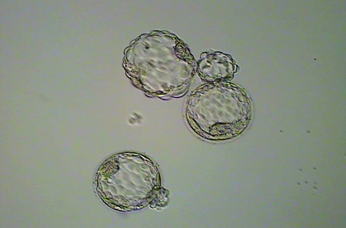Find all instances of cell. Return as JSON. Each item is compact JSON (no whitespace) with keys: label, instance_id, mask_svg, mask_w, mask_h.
Masks as SVG:
<instances>
[{"label":"cell","instance_id":"6da1fadb","mask_svg":"<svg viewBox=\"0 0 346 228\" xmlns=\"http://www.w3.org/2000/svg\"><path fill=\"white\" fill-rule=\"evenodd\" d=\"M187 115L198 134L223 140L239 133L250 117L251 106L245 93L228 82L208 83L190 96Z\"/></svg>","mask_w":346,"mask_h":228},{"label":"cell","instance_id":"7a4b0ae2","mask_svg":"<svg viewBox=\"0 0 346 228\" xmlns=\"http://www.w3.org/2000/svg\"><path fill=\"white\" fill-rule=\"evenodd\" d=\"M238 66L230 55L220 52L203 53L197 63L199 76L208 83L231 80Z\"/></svg>","mask_w":346,"mask_h":228}]
</instances>
